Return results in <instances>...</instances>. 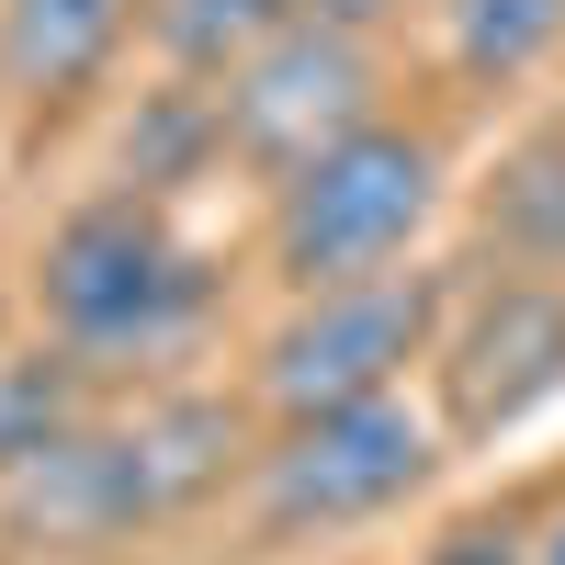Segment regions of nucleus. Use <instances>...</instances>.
I'll return each instance as SVG.
<instances>
[{"label":"nucleus","mask_w":565,"mask_h":565,"mask_svg":"<svg viewBox=\"0 0 565 565\" xmlns=\"http://www.w3.org/2000/svg\"><path fill=\"white\" fill-rule=\"evenodd\" d=\"M90 418V362L79 351H0V476L12 463H34L45 441H68Z\"/></svg>","instance_id":"9b49d317"},{"label":"nucleus","mask_w":565,"mask_h":565,"mask_svg":"<svg viewBox=\"0 0 565 565\" xmlns=\"http://www.w3.org/2000/svg\"><path fill=\"white\" fill-rule=\"evenodd\" d=\"M441 463H452V430H441V407H418V396H362V407L282 418L249 452V532L271 554L373 532V521H396L407 498H430Z\"/></svg>","instance_id":"7ed1b4c3"},{"label":"nucleus","mask_w":565,"mask_h":565,"mask_svg":"<svg viewBox=\"0 0 565 565\" xmlns=\"http://www.w3.org/2000/svg\"><path fill=\"white\" fill-rule=\"evenodd\" d=\"M554 396H565V282L554 271L452 282V317H441V351H430L441 430L452 441H498Z\"/></svg>","instance_id":"423d86ee"},{"label":"nucleus","mask_w":565,"mask_h":565,"mask_svg":"<svg viewBox=\"0 0 565 565\" xmlns=\"http://www.w3.org/2000/svg\"><path fill=\"white\" fill-rule=\"evenodd\" d=\"M34 306L57 328V351H79L90 373L103 362H159V351H181L204 328L215 260L181 238L148 193H90V204H68L45 226Z\"/></svg>","instance_id":"f03ea898"},{"label":"nucleus","mask_w":565,"mask_h":565,"mask_svg":"<svg viewBox=\"0 0 565 565\" xmlns=\"http://www.w3.org/2000/svg\"><path fill=\"white\" fill-rule=\"evenodd\" d=\"M0 351H12V295H0Z\"/></svg>","instance_id":"2eb2a0df"},{"label":"nucleus","mask_w":565,"mask_h":565,"mask_svg":"<svg viewBox=\"0 0 565 565\" xmlns=\"http://www.w3.org/2000/svg\"><path fill=\"white\" fill-rule=\"evenodd\" d=\"M441 193H452L441 136L407 125V114H373V125L340 136V148H317L306 170L271 181V204H260V260H271L282 295L373 282V271L418 260V238H430Z\"/></svg>","instance_id":"f257e3e1"},{"label":"nucleus","mask_w":565,"mask_h":565,"mask_svg":"<svg viewBox=\"0 0 565 565\" xmlns=\"http://www.w3.org/2000/svg\"><path fill=\"white\" fill-rule=\"evenodd\" d=\"M204 90H215V159H238L271 193L282 170H306L317 148H340L351 125L385 114V45L295 12L271 45H249V57L226 79H204Z\"/></svg>","instance_id":"39448f33"},{"label":"nucleus","mask_w":565,"mask_h":565,"mask_svg":"<svg viewBox=\"0 0 565 565\" xmlns=\"http://www.w3.org/2000/svg\"><path fill=\"white\" fill-rule=\"evenodd\" d=\"M136 23H148V0H0V90L57 114L79 90H103Z\"/></svg>","instance_id":"0eeeda50"},{"label":"nucleus","mask_w":565,"mask_h":565,"mask_svg":"<svg viewBox=\"0 0 565 565\" xmlns=\"http://www.w3.org/2000/svg\"><path fill=\"white\" fill-rule=\"evenodd\" d=\"M452 317V271H373V282H328V295H282L271 340L249 362V396L271 418H317V407H362V396H407V373H430Z\"/></svg>","instance_id":"20e7f679"},{"label":"nucleus","mask_w":565,"mask_h":565,"mask_svg":"<svg viewBox=\"0 0 565 565\" xmlns=\"http://www.w3.org/2000/svg\"><path fill=\"white\" fill-rule=\"evenodd\" d=\"M430 12H441V57L463 90H521L565 45V0H430Z\"/></svg>","instance_id":"1a4fd4ad"},{"label":"nucleus","mask_w":565,"mask_h":565,"mask_svg":"<svg viewBox=\"0 0 565 565\" xmlns=\"http://www.w3.org/2000/svg\"><path fill=\"white\" fill-rule=\"evenodd\" d=\"M295 12H306V0H148V34H159V57L181 79H226L249 45H271Z\"/></svg>","instance_id":"9d476101"},{"label":"nucleus","mask_w":565,"mask_h":565,"mask_svg":"<svg viewBox=\"0 0 565 565\" xmlns=\"http://www.w3.org/2000/svg\"><path fill=\"white\" fill-rule=\"evenodd\" d=\"M532 565H565V521H554V532H543V543H532Z\"/></svg>","instance_id":"4468645a"},{"label":"nucleus","mask_w":565,"mask_h":565,"mask_svg":"<svg viewBox=\"0 0 565 565\" xmlns=\"http://www.w3.org/2000/svg\"><path fill=\"white\" fill-rule=\"evenodd\" d=\"M476 226H487V249L509 271H554L565 282V125H532V136L498 148L487 193H476Z\"/></svg>","instance_id":"6e6552de"},{"label":"nucleus","mask_w":565,"mask_h":565,"mask_svg":"<svg viewBox=\"0 0 565 565\" xmlns=\"http://www.w3.org/2000/svg\"><path fill=\"white\" fill-rule=\"evenodd\" d=\"M407 565H532V543L509 532V521H452V532H430Z\"/></svg>","instance_id":"f8f14e48"},{"label":"nucleus","mask_w":565,"mask_h":565,"mask_svg":"<svg viewBox=\"0 0 565 565\" xmlns=\"http://www.w3.org/2000/svg\"><path fill=\"white\" fill-rule=\"evenodd\" d=\"M306 12H317V23H340V34H362V45H385V34L418 12V0H306Z\"/></svg>","instance_id":"ddd939ff"}]
</instances>
